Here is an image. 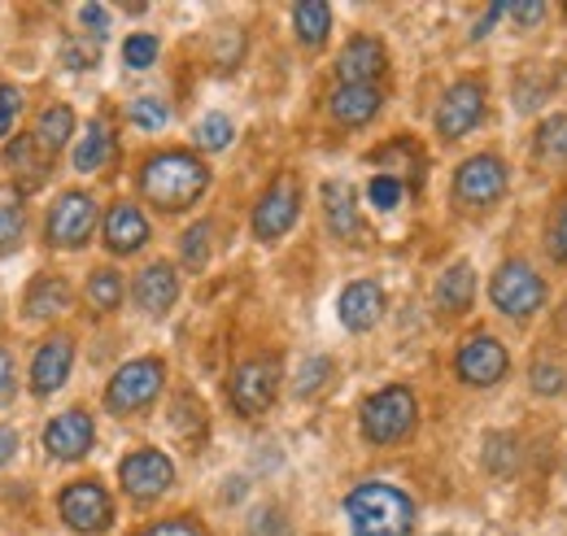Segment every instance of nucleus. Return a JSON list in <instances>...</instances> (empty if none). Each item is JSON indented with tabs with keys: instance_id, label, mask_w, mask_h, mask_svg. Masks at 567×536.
Masks as SVG:
<instances>
[{
	"instance_id": "nucleus-1",
	"label": "nucleus",
	"mask_w": 567,
	"mask_h": 536,
	"mask_svg": "<svg viewBox=\"0 0 567 536\" xmlns=\"http://www.w3.org/2000/svg\"><path fill=\"white\" fill-rule=\"evenodd\" d=\"M206 188H210V166L188 148L153 153L141 166V193L166 214L188 209Z\"/></svg>"
},
{
	"instance_id": "nucleus-2",
	"label": "nucleus",
	"mask_w": 567,
	"mask_h": 536,
	"mask_svg": "<svg viewBox=\"0 0 567 536\" xmlns=\"http://www.w3.org/2000/svg\"><path fill=\"white\" fill-rule=\"evenodd\" d=\"M346 519L350 536H411L415 502L389 480H367L346 497Z\"/></svg>"
},
{
	"instance_id": "nucleus-3",
	"label": "nucleus",
	"mask_w": 567,
	"mask_h": 536,
	"mask_svg": "<svg viewBox=\"0 0 567 536\" xmlns=\"http://www.w3.org/2000/svg\"><path fill=\"white\" fill-rule=\"evenodd\" d=\"M415 419H420V405H415V393L406 384L380 389L375 398L362 402V414H358L362 436L371 445H398V441H406L415 432Z\"/></svg>"
},
{
	"instance_id": "nucleus-4",
	"label": "nucleus",
	"mask_w": 567,
	"mask_h": 536,
	"mask_svg": "<svg viewBox=\"0 0 567 536\" xmlns=\"http://www.w3.org/2000/svg\"><path fill=\"white\" fill-rule=\"evenodd\" d=\"M280 380H284V367L276 353H262V358H249L231 371L227 380V402L236 405V414L245 419H258L267 414L271 402L280 398Z\"/></svg>"
},
{
	"instance_id": "nucleus-5",
	"label": "nucleus",
	"mask_w": 567,
	"mask_h": 536,
	"mask_svg": "<svg viewBox=\"0 0 567 536\" xmlns=\"http://www.w3.org/2000/svg\"><path fill=\"white\" fill-rule=\"evenodd\" d=\"M546 297H550L546 279L528 267V262H519V258L502 262L494 270V279H489V301H494L506 319H533L546 306Z\"/></svg>"
},
{
	"instance_id": "nucleus-6",
	"label": "nucleus",
	"mask_w": 567,
	"mask_h": 536,
	"mask_svg": "<svg viewBox=\"0 0 567 536\" xmlns=\"http://www.w3.org/2000/svg\"><path fill=\"white\" fill-rule=\"evenodd\" d=\"M162 384H166V362H162V358H136V362L118 367V375L110 380L105 405H110L114 414H136V410L157 402Z\"/></svg>"
},
{
	"instance_id": "nucleus-7",
	"label": "nucleus",
	"mask_w": 567,
	"mask_h": 536,
	"mask_svg": "<svg viewBox=\"0 0 567 536\" xmlns=\"http://www.w3.org/2000/svg\"><path fill=\"white\" fill-rule=\"evenodd\" d=\"M58 511H62L66 528L83 536L110 533V524H114V502L101 488V480H74V484H66L62 497H58Z\"/></svg>"
},
{
	"instance_id": "nucleus-8",
	"label": "nucleus",
	"mask_w": 567,
	"mask_h": 536,
	"mask_svg": "<svg viewBox=\"0 0 567 536\" xmlns=\"http://www.w3.org/2000/svg\"><path fill=\"white\" fill-rule=\"evenodd\" d=\"M506 184H511V175H506L502 157H494V153L467 157L454 175V202L463 209H489L506 197Z\"/></svg>"
},
{
	"instance_id": "nucleus-9",
	"label": "nucleus",
	"mask_w": 567,
	"mask_h": 536,
	"mask_svg": "<svg viewBox=\"0 0 567 536\" xmlns=\"http://www.w3.org/2000/svg\"><path fill=\"white\" fill-rule=\"evenodd\" d=\"M432 123H436V135H441V140H463V135H472L485 123V83H481V79H458V83L441 96Z\"/></svg>"
},
{
	"instance_id": "nucleus-10",
	"label": "nucleus",
	"mask_w": 567,
	"mask_h": 536,
	"mask_svg": "<svg viewBox=\"0 0 567 536\" xmlns=\"http://www.w3.org/2000/svg\"><path fill=\"white\" fill-rule=\"evenodd\" d=\"M454 371H458V380L472 384V389H494L497 380L511 371V353H506V344H502L497 336H472V340L458 344Z\"/></svg>"
},
{
	"instance_id": "nucleus-11",
	"label": "nucleus",
	"mask_w": 567,
	"mask_h": 536,
	"mask_svg": "<svg viewBox=\"0 0 567 536\" xmlns=\"http://www.w3.org/2000/svg\"><path fill=\"white\" fill-rule=\"evenodd\" d=\"M92 227H96V202L87 193H62L49 209L44 236L53 249H83L92 240Z\"/></svg>"
},
{
	"instance_id": "nucleus-12",
	"label": "nucleus",
	"mask_w": 567,
	"mask_h": 536,
	"mask_svg": "<svg viewBox=\"0 0 567 536\" xmlns=\"http://www.w3.org/2000/svg\"><path fill=\"white\" fill-rule=\"evenodd\" d=\"M297 214H301V184H297V175H280L262 193V202L254 205V236L267 245L280 240L284 231H292Z\"/></svg>"
},
{
	"instance_id": "nucleus-13",
	"label": "nucleus",
	"mask_w": 567,
	"mask_h": 536,
	"mask_svg": "<svg viewBox=\"0 0 567 536\" xmlns=\"http://www.w3.org/2000/svg\"><path fill=\"white\" fill-rule=\"evenodd\" d=\"M118 480H123V493L127 497L153 502V497H162L175 484V463L162 450H136V454H127L118 463Z\"/></svg>"
},
{
	"instance_id": "nucleus-14",
	"label": "nucleus",
	"mask_w": 567,
	"mask_h": 536,
	"mask_svg": "<svg viewBox=\"0 0 567 536\" xmlns=\"http://www.w3.org/2000/svg\"><path fill=\"white\" fill-rule=\"evenodd\" d=\"M92 441H96V423H92V414L87 410H66V414H58L49 427H44V450L58 458V463H74V458H83L87 450H92Z\"/></svg>"
},
{
	"instance_id": "nucleus-15",
	"label": "nucleus",
	"mask_w": 567,
	"mask_h": 536,
	"mask_svg": "<svg viewBox=\"0 0 567 536\" xmlns=\"http://www.w3.org/2000/svg\"><path fill=\"white\" fill-rule=\"evenodd\" d=\"M71 367H74V340L71 336H49L35 349V358H31V393L35 398L58 393L71 380Z\"/></svg>"
},
{
	"instance_id": "nucleus-16",
	"label": "nucleus",
	"mask_w": 567,
	"mask_h": 536,
	"mask_svg": "<svg viewBox=\"0 0 567 536\" xmlns=\"http://www.w3.org/2000/svg\"><path fill=\"white\" fill-rule=\"evenodd\" d=\"M337 315L350 332H371L380 319H384V288L375 279H354L341 301H337Z\"/></svg>"
},
{
	"instance_id": "nucleus-17",
	"label": "nucleus",
	"mask_w": 567,
	"mask_h": 536,
	"mask_svg": "<svg viewBox=\"0 0 567 536\" xmlns=\"http://www.w3.org/2000/svg\"><path fill=\"white\" fill-rule=\"evenodd\" d=\"M105 249L110 254H118V258H127V254H141L144 240H148V223H144L141 205L132 202H118L110 205V214H105Z\"/></svg>"
},
{
	"instance_id": "nucleus-18",
	"label": "nucleus",
	"mask_w": 567,
	"mask_h": 536,
	"mask_svg": "<svg viewBox=\"0 0 567 536\" xmlns=\"http://www.w3.org/2000/svg\"><path fill=\"white\" fill-rule=\"evenodd\" d=\"M132 297H136V306H141L144 315H166L175 301H179V275L171 262H148V267L136 275V288H132Z\"/></svg>"
},
{
	"instance_id": "nucleus-19",
	"label": "nucleus",
	"mask_w": 567,
	"mask_h": 536,
	"mask_svg": "<svg viewBox=\"0 0 567 536\" xmlns=\"http://www.w3.org/2000/svg\"><path fill=\"white\" fill-rule=\"evenodd\" d=\"M384 70H389V53H384V44L371 40V35H354V40L341 49V58H337V74H341L346 83H375Z\"/></svg>"
},
{
	"instance_id": "nucleus-20",
	"label": "nucleus",
	"mask_w": 567,
	"mask_h": 536,
	"mask_svg": "<svg viewBox=\"0 0 567 536\" xmlns=\"http://www.w3.org/2000/svg\"><path fill=\"white\" fill-rule=\"evenodd\" d=\"M380 87L375 83H341L337 92H332V101H328V110H332V118L341 123V127H367L375 114H380Z\"/></svg>"
},
{
	"instance_id": "nucleus-21",
	"label": "nucleus",
	"mask_w": 567,
	"mask_h": 536,
	"mask_svg": "<svg viewBox=\"0 0 567 536\" xmlns=\"http://www.w3.org/2000/svg\"><path fill=\"white\" fill-rule=\"evenodd\" d=\"M4 166L13 171L22 193H31L49 179V153L35 144V135H13V144H4Z\"/></svg>"
},
{
	"instance_id": "nucleus-22",
	"label": "nucleus",
	"mask_w": 567,
	"mask_h": 536,
	"mask_svg": "<svg viewBox=\"0 0 567 536\" xmlns=\"http://www.w3.org/2000/svg\"><path fill=\"white\" fill-rule=\"evenodd\" d=\"M323 223L337 240H358L362 236V218H358L354 188L346 179H332L323 184Z\"/></svg>"
},
{
	"instance_id": "nucleus-23",
	"label": "nucleus",
	"mask_w": 567,
	"mask_h": 536,
	"mask_svg": "<svg viewBox=\"0 0 567 536\" xmlns=\"http://www.w3.org/2000/svg\"><path fill=\"white\" fill-rule=\"evenodd\" d=\"M27 319H58L71 310V284L62 275H35L27 297H22Z\"/></svg>"
},
{
	"instance_id": "nucleus-24",
	"label": "nucleus",
	"mask_w": 567,
	"mask_h": 536,
	"mask_svg": "<svg viewBox=\"0 0 567 536\" xmlns=\"http://www.w3.org/2000/svg\"><path fill=\"white\" fill-rule=\"evenodd\" d=\"M472 297H476V270L467 267V262H454V267L436 279V310L463 315L472 306Z\"/></svg>"
},
{
	"instance_id": "nucleus-25",
	"label": "nucleus",
	"mask_w": 567,
	"mask_h": 536,
	"mask_svg": "<svg viewBox=\"0 0 567 536\" xmlns=\"http://www.w3.org/2000/svg\"><path fill=\"white\" fill-rule=\"evenodd\" d=\"M27 231V205L18 184H0V254H18Z\"/></svg>"
},
{
	"instance_id": "nucleus-26",
	"label": "nucleus",
	"mask_w": 567,
	"mask_h": 536,
	"mask_svg": "<svg viewBox=\"0 0 567 536\" xmlns=\"http://www.w3.org/2000/svg\"><path fill=\"white\" fill-rule=\"evenodd\" d=\"M110 153H114V135L101 118H92L79 135V144H74V171L92 175V171H101L110 162Z\"/></svg>"
},
{
	"instance_id": "nucleus-27",
	"label": "nucleus",
	"mask_w": 567,
	"mask_h": 536,
	"mask_svg": "<svg viewBox=\"0 0 567 536\" xmlns=\"http://www.w3.org/2000/svg\"><path fill=\"white\" fill-rule=\"evenodd\" d=\"M35 144L53 157L58 148H66L71 144V135H74V110L71 105H49L40 118H35Z\"/></svg>"
},
{
	"instance_id": "nucleus-28",
	"label": "nucleus",
	"mask_w": 567,
	"mask_h": 536,
	"mask_svg": "<svg viewBox=\"0 0 567 536\" xmlns=\"http://www.w3.org/2000/svg\"><path fill=\"white\" fill-rule=\"evenodd\" d=\"M292 27H297V40L306 49H319L332 31V9L319 0H301V4H292Z\"/></svg>"
},
{
	"instance_id": "nucleus-29",
	"label": "nucleus",
	"mask_w": 567,
	"mask_h": 536,
	"mask_svg": "<svg viewBox=\"0 0 567 536\" xmlns=\"http://www.w3.org/2000/svg\"><path fill=\"white\" fill-rule=\"evenodd\" d=\"M87 301H92V310H101V315H114L118 310V301H123V275L110 267L92 270L87 275Z\"/></svg>"
},
{
	"instance_id": "nucleus-30",
	"label": "nucleus",
	"mask_w": 567,
	"mask_h": 536,
	"mask_svg": "<svg viewBox=\"0 0 567 536\" xmlns=\"http://www.w3.org/2000/svg\"><path fill=\"white\" fill-rule=\"evenodd\" d=\"M533 153H537V162H567V114H550L537 127Z\"/></svg>"
},
{
	"instance_id": "nucleus-31",
	"label": "nucleus",
	"mask_w": 567,
	"mask_h": 536,
	"mask_svg": "<svg viewBox=\"0 0 567 536\" xmlns=\"http://www.w3.org/2000/svg\"><path fill=\"white\" fill-rule=\"evenodd\" d=\"M332 375H337L332 358H310V362L297 371V380H292V393H297V398H315V393H323V389L332 384Z\"/></svg>"
},
{
	"instance_id": "nucleus-32",
	"label": "nucleus",
	"mask_w": 567,
	"mask_h": 536,
	"mask_svg": "<svg viewBox=\"0 0 567 536\" xmlns=\"http://www.w3.org/2000/svg\"><path fill=\"white\" fill-rule=\"evenodd\" d=\"M210 236H214L210 223H197V227H188V231L179 236V258H184L188 270H202L210 262Z\"/></svg>"
},
{
	"instance_id": "nucleus-33",
	"label": "nucleus",
	"mask_w": 567,
	"mask_h": 536,
	"mask_svg": "<svg viewBox=\"0 0 567 536\" xmlns=\"http://www.w3.org/2000/svg\"><path fill=\"white\" fill-rule=\"evenodd\" d=\"M485 445H489V450H485V463H489V471H497V475H511V471L519 467V441H515V436L494 432Z\"/></svg>"
},
{
	"instance_id": "nucleus-34",
	"label": "nucleus",
	"mask_w": 567,
	"mask_h": 536,
	"mask_svg": "<svg viewBox=\"0 0 567 536\" xmlns=\"http://www.w3.org/2000/svg\"><path fill=\"white\" fill-rule=\"evenodd\" d=\"M197 148H206V153H218V148H227L231 144V118H223V114H210V118H202L197 123Z\"/></svg>"
},
{
	"instance_id": "nucleus-35",
	"label": "nucleus",
	"mask_w": 567,
	"mask_h": 536,
	"mask_svg": "<svg viewBox=\"0 0 567 536\" xmlns=\"http://www.w3.org/2000/svg\"><path fill=\"white\" fill-rule=\"evenodd\" d=\"M127 118H132L136 127H144V132H162V127L171 123V110H166L157 96H141V101H132Z\"/></svg>"
},
{
	"instance_id": "nucleus-36",
	"label": "nucleus",
	"mask_w": 567,
	"mask_h": 536,
	"mask_svg": "<svg viewBox=\"0 0 567 536\" xmlns=\"http://www.w3.org/2000/svg\"><path fill=\"white\" fill-rule=\"evenodd\" d=\"M367 202L375 205V209H398V205L406 202V188H402V179H393V175H375V179L367 184Z\"/></svg>"
},
{
	"instance_id": "nucleus-37",
	"label": "nucleus",
	"mask_w": 567,
	"mask_h": 536,
	"mask_svg": "<svg viewBox=\"0 0 567 536\" xmlns=\"http://www.w3.org/2000/svg\"><path fill=\"white\" fill-rule=\"evenodd\" d=\"M157 53H162V44H157V35H127V44H123V62L132 70H148L157 62Z\"/></svg>"
},
{
	"instance_id": "nucleus-38",
	"label": "nucleus",
	"mask_w": 567,
	"mask_h": 536,
	"mask_svg": "<svg viewBox=\"0 0 567 536\" xmlns=\"http://www.w3.org/2000/svg\"><path fill=\"white\" fill-rule=\"evenodd\" d=\"M567 389V371L559 362H533V393L542 398H559Z\"/></svg>"
},
{
	"instance_id": "nucleus-39",
	"label": "nucleus",
	"mask_w": 567,
	"mask_h": 536,
	"mask_svg": "<svg viewBox=\"0 0 567 536\" xmlns=\"http://www.w3.org/2000/svg\"><path fill=\"white\" fill-rule=\"evenodd\" d=\"M546 249H550V258H555V262H567V202L559 205V209H555V218H550Z\"/></svg>"
},
{
	"instance_id": "nucleus-40",
	"label": "nucleus",
	"mask_w": 567,
	"mask_h": 536,
	"mask_svg": "<svg viewBox=\"0 0 567 536\" xmlns=\"http://www.w3.org/2000/svg\"><path fill=\"white\" fill-rule=\"evenodd\" d=\"M18 110H22V92H18L13 83H4V87H0V135H9Z\"/></svg>"
},
{
	"instance_id": "nucleus-41",
	"label": "nucleus",
	"mask_w": 567,
	"mask_h": 536,
	"mask_svg": "<svg viewBox=\"0 0 567 536\" xmlns=\"http://www.w3.org/2000/svg\"><path fill=\"white\" fill-rule=\"evenodd\" d=\"M13 393H18V367H13V353L0 344V405L13 402Z\"/></svg>"
},
{
	"instance_id": "nucleus-42",
	"label": "nucleus",
	"mask_w": 567,
	"mask_h": 536,
	"mask_svg": "<svg viewBox=\"0 0 567 536\" xmlns=\"http://www.w3.org/2000/svg\"><path fill=\"white\" fill-rule=\"evenodd\" d=\"M79 22L87 27L92 40H101V35L110 31V9H105V4H83V9H79Z\"/></svg>"
},
{
	"instance_id": "nucleus-43",
	"label": "nucleus",
	"mask_w": 567,
	"mask_h": 536,
	"mask_svg": "<svg viewBox=\"0 0 567 536\" xmlns=\"http://www.w3.org/2000/svg\"><path fill=\"white\" fill-rule=\"evenodd\" d=\"M62 62H66L71 70L96 66V44H83V40H71V44L62 49Z\"/></svg>"
},
{
	"instance_id": "nucleus-44",
	"label": "nucleus",
	"mask_w": 567,
	"mask_h": 536,
	"mask_svg": "<svg viewBox=\"0 0 567 536\" xmlns=\"http://www.w3.org/2000/svg\"><path fill=\"white\" fill-rule=\"evenodd\" d=\"M284 533H288V524H284V515L276 506H262L254 515V536H284Z\"/></svg>"
},
{
	"instance_id": "nucleus-45",
	"label": "nucleus",
	"mask_w": 567,
	"mask_h": 536,
	"mask_svg": "<svg viewBox=\"0 0 567 536\" xmlns=\"http://www.w3.org/2000/svg\"><path fill=\"white\" fill-rule=\"evenodd\" d=\"M141 536H206L193 519H162V524H153V528H144Z\"/></svg>"
},
{
	"instance_id": "nucleus-46",
	"label": "nucleus",
	"mask_w": 567,
	"mask_h": 536,
	"mask_svg": "<svg viewBox=\"0 0 567 536\" xmlns=\"http://www.w3.org/2000/svg\"><path fill=\"white\" fill-rule=\"evenodd\" d=\"M502 18L533 27V22H542V18H546V4H502Z\"/></svg>"
},
{
	"instance_id": "nucleus-47",
	"label": "nucleus",
	"mask_w": 567,
	"mask_h": 536,
	"mask_svg": "<svg viewBox=\"0 0 567 536\" xmlns=\"http://www.w3.org/2000/svg\"><path fill=\"white\" fill-rule=\"evenodd\" d=\"M13 454H18V432H13V427H0V467H4Z\"/></svg>"
}]
</instances>
